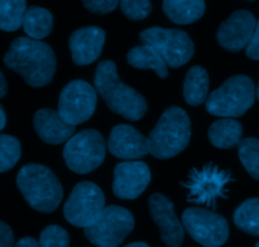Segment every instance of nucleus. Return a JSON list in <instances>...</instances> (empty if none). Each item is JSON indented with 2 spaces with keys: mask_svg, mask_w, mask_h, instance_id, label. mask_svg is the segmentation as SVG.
Segmentation results:
<instances>
[{
  "mask_svg": "<svg viewBox=\"0 0 259 247\" xmlns=\"http://www.w3.org/2000/svg\"><path fill=\"white\" fill-rule=\"evenodd\" d=\"M139 40L142 43L156 48L171 68L186 65L195 52L194 42L190 36L180 29L152 27L141 32Z\"/></svg>",
  "mask_w": 259,
  "mask_h": 247,
  "instance_id": "1a4fd4ad",
  "label": "nucleus"
},
{
  "mask_svg": "<svg viewBox=\"0 0 259 247\" xmlns=\"http://www.w3.org/2000/svg\"><path fill=\"white\" fill-rule=\"evenodd\" d=\"M105 32L99 27H83L75 30L68 40L72 61L77 66L94 63L101 55Z\"/></svg>",
  "mask_w": 259,
  "mask_h": 247,
  "instance_id": "f3484780",
  "label": "nucleus"
},
{
  "mask_svg": "<svg viewBox=\"0 0 259 247\" xmlns=\"http://www.w3.org/2000/svg\"><path fill=\"white\" fill-rule=\"evenodd\" d=\"M257 89L247 75H235L207 96L205 105L210 114L222 118H237L253 107Z\"/></svg>",
  "mask_w": 259,
  "mask_h": 247,
  "instance_id": "39448f33",
  "label": "nucleus"
},
{
  "mask_svg": "<svg viewBox=\"0 0 259 247\" xmlns=\"http://www.w3.org/2000/svg\"><path fill=\"white\" fill-rule=\"evenodd\" d=\"M108 150L114 157L125 161L141 160L149 154L147 137L129 124H118L111 129Z\"/></svg>",
  "mask_w": 259,
  "mask_h": 247,
  "instance_id": "dca6fc26",
  "label": "nucleus"
},
{
  "mask_svg": "<svg viewBox=\"0 0 259 247\" xmlns=\"http://www.w3.org/2000/svg\"><path fill=\"white\" fill-rule=\"evenodd\" d=\"M209 73L201 66H194L187 71L184 80V98L189 105L199 107L209 96Z\"/></svg>",
  "mask_w": 259,
  "mask_h": 247,
  "instance_id": "4be33fe9",
  "label": "nucleus"
},
{
  "mask_svg": "<svg viewBox=\"0 0 259 247\" xmlns=\"http://www.w3.org/2000/svg\"><path fill=\"white\" fill-rule=\"evenodd\" d=\"M106 144L95 129L73 134L63 147V160L71 171L85 175L98 169L105 160Z\"/></svg>",
  "mask_w": 259,
  "mask_h": 247,
  "instance_id": "423d86ee",
  "label": "nucleus"
},
{
  "mask_svg": "<svg viewBox=\"0 0 259 247\" xmlns=\"http://www.w3.org/2000/svg\"><path fill=\"white\" fill-rule=\"evenodd\" d=\"M149 212L159 228L162 241L168 247H181L184 242V225L175 213L174 203L163 194L151 195L148 199Z\"/></svg>",
  "mask_w": 259,
  "mask_h": 247,
  "instance_id": "2eb2a0df",
  "label": "nucleus"
},
{
  "mask_svg": "<svg viewBox=\"0 0 259 247\" xmlns=\"http://www.w3.org/2000/svg\"><path fill=\"white\" fill-rule=\"evenodd\" d=\"M255 247H259V242L257 243V245H255Z\"/></svg>",
  "mask_w": 259,
  "mask_h": 247,
  "instance_id": "4c0bfd02",
  "label": "nucleus"
},
{
  "mask_svg": "<svg viewBox=\"0 0 259 247\" xmlns=\"http://www.w3.org/2000/svg\"><path fill=\"white\" fill-rule=\"evenodd\" d=\"M89 12L94 14H108L113 12L120 0H81Z\"/></svg>",
  "mask_w": 259,
  "mask_h": 247,
  "instance_id": "c756f323",
  "label": "nucleus"
},
{
  "mask_svg": "<svg viewBox=\"0 0 259 247\" xmlns=\"http://www.w3.org/2000/svg\"><path fill=\"white\" fill-rule=\"evenodd\" d=\"M33 126L39 138L48 145H60L67 142L76 131V127L68 124L61 117L58 111L48 108L35 112Z\"/></svg>",
  "mask_w": 259,
  "mask_h": 247,
  "instance_id": "a211bd4d",
  "label": "nucleus"
},
{
  "mask_svg": "<svg viewBox=\"0 0 259 247\" xmlns=\"http://www.w3.org/2000/svg\"><path fill=\"white\" fill-rule=\"evenodd\" d=\"M128 63L139 70H153L161 79L168 78V65L161 53L152 46L139 45L132 48L126 56Z\"/></svg>",
  "mask_w": 259,
  "mask_h": 247,
  "instance_id": "6ab92c4d",
  "label": "nucleus"
},
{
  "mask_svg": "<svg viewBox=\"0 0 259 247\" xmlns=\"http://www.w3.org/2000/svg\"><path fill=\"white\" fill-rule=\"evenodd\" d=\"M257 20L249 10L240 9L233 13L220 24L217 38L219 45L230 52H239L247 48L254 33Z\"/></svg>",
  "mask_w": 259,
  "mask_h": 247,
  "instance_id": "4468645a",
  "label": "nucleus"
},
{
  "mask_svg": "<svg viewBox=\"0 0 259 247\" xmlns=\"http://www.w3.org/2000/svg\"><path fill=\"white\" fill-rule=\"evenodd\" d=\"M98 93L85 80H72L66 84L58 98V113L71 126L89 121L95 113Z\"/></svg>",
  "mask_w": 259,
  "mask_h": 247,
  "instance_id": "f8f14e48",
  "label": "nucleus"
},
{
  "mask_svg": "<svg viewBox=\"0 0 259 247\" xmlns=\"http://www.w3.org/2000/svg\"><path fill=\"white\" fill-rule=\"evenodd\" d=\"M20 142L9 134H0V174L12 170L19 161Z\"/></svg>",
  "mask_w": 259,
  "mask_h": 247,
  "instance_id": "bb28decb",
  "label": "nucleus"
},
{
  "mask_svg": "<svg viewBox=\"0 0 259 247\" xmlns=\"http://www.w3.org/2000/svg\"><path fill=\"white\" fill-rule=\"evenodd\" d=\"M230 182L234 179L229 171L219 169L214 164H206L200 169H192L181 185L187 190L190 203L215 208L218 198H228L227 185Z\"/></svg>",
  "mask_w": 259,
  "mask_h": 247,
  "instance_id": "0eeeda50",
  "label": "nucleus"
},
{
  "mask_svg": "<svg viewBox=\"0 0 259 247\" xmlns=\"http://www.w3.org/2000/svg\"><path fill=\"white\" fill-rule=\"evenodd\" d=\"M27 0H0V30L15 32L23 25Z\"/></svg>",
  "mask_w": 259,
  "mask_h": 247,
  "instance_id": "b1692460",
  "label": "nucleus"
},
{
  "mask_svg": "<svg viewBox=\"0 0 259 247\" xmlns=\"http://www.w3.org/2000/svg\"><path fill=\"white\" fill-rule=\"evenodd\" d=\"M191 139V121L180 107H169L147 137L149 154L159 160L177 156Z\"/></svg>",
  "mask_w": 259,
  "mask_h": 247,
  "instance_id": "7ed1b4c3",
  "label": "nucleus"
},
{
  "mask_svg": "<svg viewBox=\"0 0 259 247\" xmlns=\"http://www.w3.org/2000/svg\"><path fill=\"white\" fill-rule=\"evenodd\" d=\"M14 246V233L7 223L0 221V247Z\"/></svg>",
  "mask_w": 259,
  "mask_h": 247,
  "instance_id": "2f4dec72",
  "label": "nucleus"
},
{
  "mask_svg": "<svg viewBox=\"0 0 259 247\" xmlns=\"http://www.w3.org/2000/svg\"><path fill=\"white\" fill-rule=\"evenodd\" d=\"M13 247H40L38 241L33 237H24L18 241Z\"/></svg>",
  "mask_w": 259,
  "mask_h": 247,
  "instance_id": "473e14b6",
  "label": "nucleus"
},
{
  "mask_svg": "<svg viewBox=\"0 0 259 247\" xmlns=\"http://www.w3.org/2000/svg\"><path fill=\"white\" fill-rule=\"evenodd\" d=\"M22 27L28 37L42 40L52 32L53 17L45 8L29 7L24 14Z\"/></svg>",
  "mask_w": 259,
  "mask_h": 247,
  "instance_id": "5701e85b",
  "label": "nucleus"
},
{
  "mask_svg": "<svg viewBox=\"0 0 259 247\" xmlns=\"http://www.w3.org/2000/svg\"><path fill=\"white\" fill-rule=\"evenodd\" d=\"M151 179V170L146 162L138 160L120 162L114 169L113 192L120 199H137L147 189Z\"/></svg>",
  "mask_w": 259,
  "mask_h": 247,
  "instance_id": "ddd939ff",
  "label": "nucleus"
},
{
  "mask_svg": "<svg viewBox=\"0 0 259 247\" xmlns=\"http://www.w3.org/2000/svg\"><path fill=\"white\" fill-rule=\"evenodd\" d=\"M134 218L118 205L105 207L98 220L85 228V236L96 247H118L133 231Z\"/></svg>",
  "mask_w": 259,
  "mask_h": 247,
  "instance_id": "6e6552de",
  "label": "nucleus"
},
{
  "mask_svg": "<svg viewBox=\"0 0 259 247\" xmlns=\"http://www.w3.org/2000/svg\"><path fill=\"white\" fill-rule=\"evenodd\" d=\"M94 88L111 112L128 121H139L148 109L146 98L120 80L113 61H101L96 66Z\"/></svg>",
  "mask_w": 259,
  "mask_h": 247,
  "instance_id": "f03ea898",
  "label": "nucleus"
},
{
  "mask_svg": "<svg viewBox=\"0 0 259 247\" xmlns=\"http://www.w3.org/2000/svg\"><path fill=\"white\" fill-rule=\"evenodd\" d=\"M125 247H149V246L144 242H133V243H129V245H126Z\"/></svg>",
  "mask_w": 259,
  "mask_h": 247,
  "instance_id": "c9c22d12",
  "label": "nucleus"
},
{
  "mask_svg": "<svg viewBox=\"0 0 259 247\" xmlns=\"http://www.w3.org/2000/svg\"><path fill=\"white\" fill-rule=\"evenodd\" d=\"M238 155L248 174L259 180V139L245 138L238 146Z\"/></svg>",
  "mask_w": 259,
  "mask_h": 247,
  "instance_id": "a878e982",
  "label": "nucleus"
},
{
  "mask_svg": "<svg viewBox=\"0 0 259 247\" xmlns=\"http://www.w3.org/2000/svg\"><path fill=\"white\" fill-rule=\"evenodd\" d=\"M4 65L19 74L32 88H43L56 73V56L50 45L30 37H18L5 53Z\"/></svg>",
  "mask_w": 259,
  "mask_h": 247,
  "instance_id": "f257e3e1",
  "label": "nucleus"
},
{
  "mask_svg": "<svg viewBox=\"0 0 259 247\" xmlns=\"http://www.w3.org/2000/svg\"><path fill=\"white\" fill-rule=\"evenodd\" d=\"M39 245L40 247H70V236L61 226H47L40 233Z\"/></svg>",
  "mask_w": 259,
  "mask_h": 247,
  "instance_id": "cd10ccee",
  "label": "nucleus"
},
{
  "mask_svg": "<svg viewBox=\"0 0 259 247\" xmlns=\"http://www.w3.org/2000/svg\"><path fill=\"white\" fill-rule=\"evenodd\" d=\"M7 91H8L7 80H5L4 75H3V73L0 71V99L4 98L5 94H7Z\"/></svg>",
  "mask_w": 259,
  "mask_h": 247,
  "instance_id": "72a5a7b5",
  "label": "nucleus"
},
{
  "mask_svg": "<svg viewBox=\"0 0 259 247\" xmlns=\"http://www.w3.org/2000/svg\"><path fill=\"white\" fill-rule=\"evenodd\" d=\"M257 98H258V100H259V83H258V88H257Z\"/></svg>",
  "mask_w": 259,
  "mask_h": 247,
  "instance_id": "e433bc0d",
  "label": "nucleus"
},
{
  "mask_svg": "<svg viewBox=\"0 0 259 247\" xmlns=\"http://www.w3.org/2000/svg\"><path fill=\"white\" fill-rule=\"evenodd\" d=\"M182 225L192 240L205 247H222L229 237L228 221L205 208H187L182 213Z\"/></svg>",
  "mask_w": 259,
  "mask_h": 247,
  "instance_id": "9b49d317",
  "label": "nucleus"
},
{
  "mask_svg": "<svg viewBox=\"0 0 259 247\" xmlns=\"http://www.w3.org/2000/svg\"><path fill=\"white\" fill-rule=\"evenodd\" d=\"M205 0H163V12L176 24L195 23L204 15Z\"/></svg>",
  "mask_w": 259,
  "mask_h": 247,
  "instance_id": "aec40b11",
  "label": "nucleus"
},
{
  "mask_svg": "<svg viewBox=\"0 0 259 247\" xmlns=\"http://www.w3.org/2000/svg\"><path fill=\"white\" fill-rule=\"evenodd\" d=\"M123 14L131 20H142L152 12L151 0H120Z\"/></svg>",
  "mask_w": 259,
  "mask_h": 247,
  "instance_id": "c85d7f7f",
  "label": "nucleus"
},
{
  "mask_svg": "<svg viewBox=\"0 0 259 247\" xmlns=\"http://www.w3.org/2000/svg\"><path fill=\"white\" fill-rule=\"evenodd\" d=\"M105 208L104 193L95 183L80 182L75 185L63 207L66 221L75 227L93 225Z\"/></svg>",
  "mask_w": 259,
  "mask_h": 247,
  "instance_id": "9d476101",
  "label": "nucleus"
},
{
  "mask_svg": "<svg viewBox=\"0 0 259 247\" xmlns=\"http://www.w3.org/2000/svg\"><path fill=\"white\" fill-rule=\"evenodd\" d=\"M245 53H247L248 57L252 58V60L259 61V20L257 22V25H255L252 40H250L249 45L247 46Z\"/></svg>",
  "mask_w": 259,
  "mask_h": 247,
  "instance_id": "7c9ffc66",
  "label": "nucleus"
},
{
  "mask_svg": "<svg viewBox=\"0 0 259 247\" xmlns=\"http://www.w3.org/2000/svg\"><path fill=\"white\" fill-rule=\"evenodd\" d=\"M234 223L243 232L259 237V198L245 200L235 209Z\"/></svg>",
  "mask_w": 259,
  "mask_h": 247,
  "instance_id": "393cba45",
  "label": "nucleus"
},
{
  "mask_svg": "<svg viewBox=\"0 0 259 247\" xmlns=\"http://www.w3.org/2000/svg\"><path fill=\"white\" fill-rule=\"evenodd\" d=\"M5 123H7V116H5V112L3 109V107L0 105V131L4 128Z\"/></svg>",
  "mask_w": 259,
  "mask_h": 247,
  "instance_id": "f704fd0d",
  "label": "nucleus"
},
{
  "mask_svg": "<svg viewBox=\"0 0 259 247\" xmlns=\"http://www.w3.org/2000/svg\"><path fill=\"white\" fill-rule=\"evenodd\" d=\"M207 137L218 149H234L243 141V127L235 119L222 118L210 126Z\"/></svg>",
  "mask_w": 259,
  "mask_h": 247,
  "instance_id": "412c9836",
  "label": "nucleus"
},
{
  "mask_svg": "<svg viewBox=\"0 0 259 247\" xmlns=\"http://www.w3.org/2000/svg\"><path fill=\"white\" fill-rule=\"evenodd\" d=\"M17 187L28 204L42 213L55 212L63 197L57 177L39 164L24 165L17 175Z\"/></svg>",
  "mask_w": 259,
  "mask_h": 247,
  "instance_id": "20e7f679",
  "label": "nucleus"
}]
</instances>
